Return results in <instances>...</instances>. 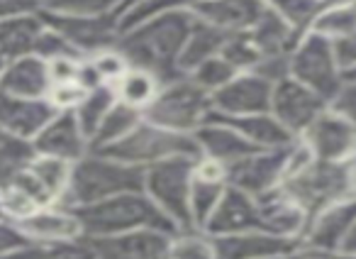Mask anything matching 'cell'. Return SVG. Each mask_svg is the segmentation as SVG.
Listing matches in <instances>:
<instances>
[{
	"mask_svg": "<svg viewBox=\"0 0 356 259\" xmlns=\"http://www.w3.org/2000/svg\"><path fill=\"white\" fill-rule=\"evenodd\" d=\"M191 27H193V13H163L124 30L115 47L129 66L149 71L159 81V86H166L186 76L178 69V59Z\"/></svg>",
	"mask_w": 356,
	"mask_h": 259,
	"instance_id": "6da1fadb",
	"label": "cell"
},
{
	"mask_svg": "<svg viewBox=\"0 0 356 259\" xmlns=\"http://www.w3.org/2000/svg\"><path fill=\"white\" fill-rule=\"evenodd\" d=\"M74 215L79 218L83 237H105V235L132 233V230H161V233H178V228L152 203L144 191H127V194L110 196L98 203L79 205Z\"/></svg>",
	"mask_w": 356,
	"mask_h": 259,
	"instance_id": "7a4b0ae2",
	"label": "cell"
},
{
	"mask_svg": "<svg viewBox=\"0 0 356 259\" xmlns=\"http://www.w3.org/2000/svg\"><path fill=\"white\" fill-rule=\"evenodd\" d=\"M142 186L144 169L122 164L98 152H88L71 164V179L59 205L79 208V205L98 203L110 196L127 194V191H142Z\"/></svg>",
	"mask_w": 356,
	"mask_h": 259,
	"instance_id": "3957f363",
	"label": "cell"
},
{
	"mask_svg": "<svg viewBox=\"0 0 356 259\" xmlns=\"http://www.w3.org/2000/svg\"><path fill=\"white\" fill-rule=\"evenodd\" d=\"M283 191L305 210V215L320 213L327 205L356 196L354 162H317L312 159L298 174L283 181Z\"/></svg>",
	"mask_w": 356,
	"mask_h": 259,
	"instance_id": "277c9868",
	"label": "cell"
},
{
	"mask_svg": "<svg viewBox=\"0 0 356 259\" xmlns=\"http://www.w3.org/2000/svg\"><path fill=\"white\" fill-rule=\"evenodd\" d=\"M98 155L118 159V162H122V164L147 169V166L159 164V162H163V159H171V157H191V159H198L200 150L193 135H184V132H173V130L159 127V125L142 118V123H139L129 135H124L122 140L115 142V145L98 150Z\"/></svg>",
	"mask_w": 356,
	"mask_h": 259,
	"instance_id": "5b68a950",
	"label": "cell"
},
{
	"mask_svg": "<svg viewBox=\"0 0 356 259\" xmlns=\"http://www.w3.org/2000/svg\"><path fill=\"white\" fill-rule=\"evenodd\" d=\"M213 113V95L188 76L161 86L156 98L142 110V118L159 127L193 135Z\"/></svg>",
	"mask_w": 356,
	"mask_h": 259,
	"instance_id": "8992f818",
	"label": "cell"
},
{
	"mask_svg": "<svg viewBox=\"0 0 356 259\" xmlns=\"http://www.w3.org/2000/svg\"><path fill=\"white\" fill-rule=\"evenodd\" d=\"M195 159L171 157L144 169L142 191L152 203L176 225L178 230H191V184H193Z\"/></svg>",
	"mask_w": 356,
	"mask_h": 259,
	"instance_id": "52a82bcc",
	"label": "cell"
},
{
	"mask_svg": "<svg viewBox=\"0 0 356 259\" xmlns=\"http://www.w3.org/2000/svg\"><path fill=\"white\" fill-rule=\"evenodd\" d=\"M291 79L330 103L344 84V74L337 66L332 42L317 32H305L291 52Z\"/></svg>",
	"mask_w": 356,
	"mask_h": 259,
	"instance_id": "ba28073f",
	"label": "cell"
},
{
	"mask_svg": "<svg viewBox=\"0 0 356 259\" xmlns=\"http://www.w3.org/2000/svg\"><path fill=\"white\" fill-rule=\"evenodd\" d=\"M40 17L49 30L59 32L83 59L118 45V15H61V13L40 10Z\"/></svg>",
	"mask_w": 356,
	"mask_h": 259,
	"instance_id": "9c48e42d",
	"label": "cell"
},
{
	"mask_svg": "<svg viewBox=\"0 0 356 259\" xmlns=\"http://www.w3.org/2000/svg\"><path fill=\"white\" fill-rule=\"evenodd\" d=\"M288 147L291 145L278 147V150H257L244 159L225 166L227 186H234V189L244 191L254 198L278 189L286 179Z\"/></svg>",
	"mask_w": 356,
	"mask_h": 259,
	"instance_id": "30bf717a",
	"label": "cell"
},
{
	"mask_svg": "<svg viewBox=\"0 0 356 259\" xmlns=\"http://www.w3.org/2000/svg\"><path fill=\"white\" fill-rule=\"evenodd\" d=\"M298 140L310 150L312 159L317 162L356 159V127L330 108L322 110Z\"/></svg>",
	"mask_w": 356,
	"mask_h": 259,
	"instance_id": "8fae6325",
	"label": "cell"
},
{
	"mask_svg": "<svg viewBox=\"0 0 356 259\" xmlns=\"http://www.w3.org/2000/svg\"><path fill=\"white\" fill-rule=\"evenodd\" d=\"M327 108V103L310 88L293 81L291 76L278 81L271 93V110L268 113L291 132L293 137H300L310 123Z\"/></svg>",
	"mask_w": 356,
	"mask_h": 259,
	"instance_id": "7c38bea8",
	"label": "cell"
},
{
	"mask_svg": "<svg viewBox=\"0 0 356 259\" xmlns=\"http://www.w3.org/2000/svg\"><path fill=\"white\" fill-rule=\"evenodd\" d=\"M273 86L257 76L254 71H242L229 84L213 93V113L222 118H237V115L268 113L271 110Z\"/></svg>",
	"mask_w": 356,
	"mask_h": 259,
	"instance_id": "4fadbf2b",
	"label": "cell"
},
{
	"mask_svg": "<svg viewBox=\"0 0 356 259\" xmlns=\"http://www.w3.org/2000/svg\"><path fill=\"white\" fill-rule=\"evenodd\" d=\"M354 223H356V196L354 198L339 201L334 205H327L320 213L310 215L300 242L334 257L341 249V244H344L346 235L351 233Z\"/></svg>",
	"mask_w": 356,
	"mask_h": 259,
	"instance_id": "5bb4252c",
	"label": "cell"
},
{
	"mask_svg": "<svg viewBox=\"0 0 356 259\" xmlns=\"http://www.w3.org/2000/svg\"><path fill=\"white\" fill-rule=\"evenodd\" d=\"M88 240L98 252V259H168L171 244V235L152 228Z\"/></svg>",
	"mask_w": 356,
	"mask_h": 259,
	"instance_id": "9a60e30c",
	"label": "cell"
},
{
	"mask_svg": "<svg viewBox=\"0 0 356 259\" xmlns=\"http://www.w3.org/2000/svg\"><path fill=\"white\" fill-rule=\"evenodd\" d=\"M32 145H35L37 155L56 157L69 164L88 155V137L83 135L74 110H59L40 130V135L32 140Z\"/></svg>",
	"mask_w": 356,
	"mask_h": 259,
	"instance_id": "2e32d148",
	"label": "cell"
},
{
	"mask_svg": "<svg viewBox=\"0 0 356 259\" xmlns=\"http://www.w3.org/2000/svg\"><path fill=\"white\" fill-rule=\"evenodd\" d=\"M213 240L218 259H281L300 244V240L278 237L261 230H247L234 235H218Z\"/></svg>",
	"mask_w": 356,
	"mask_h": 259,
	"instance_id": "e0dca14e",
	"label": "cell"
},
{
	"mask_svg": "<svg viewBox=\"0 0 356 259\" xmlns=\"http://www.w3.org/2000/svg\"><path fill=\"white\" fill-rule=\"evenodd\" d=\"M59 110L47 98H17L0 91V132L3 135L35 140L40 130Z\"/></svg>",
	"mask_w": 356,
	"mask_h": 259,
	"instance_id": "ac0fdd59",
	"label": "cell"
},
{
	"mask_svg": "<svg viewBox=\"0 0 356 259\" xmlns=\"http://www.w3.org/2000/svg\"><path fill=\"white\" fill-rule=\"evenodd\" d=\"M257 208H259V230L261 233H271L288 240H300L302 233H305V225H307L305 210L283 191V186L268 191V194L257 196Z\"/></svg>",
	"mask_w": 356,
	"mask_h": 259,
	"instance_id": "d6986e66",
	"label": "cell"
},
{
	"mask_svg": "<svg viewBox=\"0 0 356 259\" xmlns=\"http://www.w3.org/2000/svg\"><path fill=\"white\" fill-rule=\"evenodd\" d=\"M193 137H195V142H198L200 157L218 162V164H222V166L234 164V162L244 159L247 155L259 150L252 142L244 140L232 125L215 118L213 113H210V118L195 130Z\"/></svg>",
	"mask_w": 356,
	"mask_h": 259,
	"instance_id": "ffe728a7",
	"label": "cell"
},
{
	"mask_svg": "<svg viewBox=\"0 0 356 259\" xmlns=\"http://www.w3.org/2000/svg\"><path fill=\"white\" fill-rule=\"evenodd\" d=\"M247 230H259V208L257 198L244 191L227 186L220 198L218 208L203 225V233L210 237L218 235H234V233H247Z\"/></svg>",
	"mask_w": 356,
	"mask_h": 259,
	"instance_id": "44dd1931",
	"label": "cell"
},
{
	"mask_svg": "<svg viewBox=\"0 0 356 259\" xmlns=\"http://www.w3.org/2000/svg\"><path fill=\"white\" fill-rule=\"evenodd\" d=\"M22 230L27 240L32 244H56V242H69V240L83 237L79 218L74 215V210L64 208V205H49V208H40L37 213H32L30 218L15 223Z\"/></svg>",
	"mask_w": 356,
	"mask_h": 259,
	"instance_id": "7402d4cb",
	"label": "cell"
},
{
	"mask_svg": "<svg viewBox=\"0 0 356 259\" xmlns=\"http://www.w3.org/2000/svg\"><path fill=\"white\" fill-rule=\"evenodd\" d=\"M227 181H225V166L213 159L198 157L193 169V184H191V223L195 230H203L213 210L222 198Z\"/></svg>",
	"mask_w": 356,
	"mask_h": 259,
	"instance_id": "603a6c76",
	"label": "cell"
},
{
	"mask_svg": "<svg viewBox=\"0 0 356 259\" xmlns=\"http://www.w3.org/2000/svg\"><path fill=\"white\" fill-rule=\"evenodd\" d=\"M264 8V0H203L191 13L198 20L222 30L225 35H239L252 30Z\"/></svg>",
	"mask_w": 356,
	"mask_h": 259,
	"instance_id": "cb8c5ba5",
	"label": "cell"
},
{
	"mask_svg": "<svg viewBox=\"0 0 356 259\" xmlns=\"http://www.w3.org/2000/svg\"><path fill=\"white\" fill-rule=\"evenodd\" d=\"M51 88L47 61L37 54H27L6 64L0 76V91L17 98H47Z\"/></svg>",
	"mask_w": 356,
	"mask_h": 259,
	"instance_id": "d4e9b609",
	"label": "cell"
},
{
	"mask_svg": "<svg viewBox=\"0 0 356 259\" xmlns=\"http://www.w3.org/2000/svg\"><path fill=\"white\" fill-rule=\"evenodd\" d=\"M42 32H44V22L40 17V10L0 20V59L13 61L32 54Z\"/></svg>",
	"mask_w": 356,
	"mask_h": 259,
	"instance_id": "484cf974",
	"label": "cell"
},
{
	"mask_svg": "<svg viewBox=\"0 0 356 259\" xmlns=\"http://www.w3.org/2000/svg\"><path fill=\"white\" fill-rule=\"evenodd\" d=\"M213 115L225 120L227 125H232L244 140L252 142L259 150H278V147H286L293 140H298L271 113H252V115H237V118H222L218 113Z\"/></svg>",
	"mask_w": 356,
	"mask_h": 259,
	"instance_id": "4316f807",
	"label": "cell"
},
{
	"mask_svg": "<svg viewBox=\"0 0 356 259\" xmlns=\"http://www.w3.org/2000/svg\"><path fill=\"white\" fill-rule=\"evenodd\" d=\"M247 37L252 40V45L257 47L261 56L288 54V52H293L296 42L300 40V35L268 6L264 8V13L252 25V30L247 32Z\"/></svg>",
	"mask_w": 356,
	"mask_h": 259,
	"instance_id": "83f0119b",
	"label": "cell"
},
{
	"mask_svg": "<svg viewBox=\"0 0 356 259\" xmlns=\"http://www.w3.org/2000/svg\"><path fill=\"white\" fill-rule=\"evenodd\" d=\"M227 37L229 35H225L222 30H218V27L193 17V27H191V32H188V40H186V45H184V52H181L178 69L188 76L191 71H193L198 64H203L205 59L220 54V49H222Z\"/></svg>",
	"mask_w": 356,
	"mask_h": 259,
	"instance_id": "f1b7e54d",
	"label": "cell"
},
{
	"mask_svg": "<svg viewBox=\"0 0 356 259\" xmlns=\"http://www.w3.org/2000/svg\"><path fill=\"white\" fill-rule=\"evenodd\" d=\"M142 123V110H134L124 103H115L113 110L103 118V123L98 125L95 135L88 142V152H98L103 147H110L115 142H120L124 135H129L137 125Z\"/></svg>",
	"mask_w": 356,
	"mask_h": 259,
	"instance_id": "f546056e",
	"label": "cell"
},
{
	"mask_svg": "<svg viewBox=\"0 0 356 259\" xmlns=\"http://www.w3.org/2000/svg\"><path fill=\"white\" fill-rule=\"evenodd\" d=\"M115 88V95H118L120 103L129 105L134 110H144L159 93V81L154 79L149 71L144 69H137V66H129L124 71V76L113 86Z\"/></svg>",
	"mask_w": 356,
	"mask_h": 259,
	"instance_id": "4dcf8cb0",
	"label": "cell"
},
{
	"mask_svg": "<svg viewBox=\"0 0 356 259\" xmlns=\"http://www.w3.org/2000/svg\"><path fill=\"white\" fill-rule=\"evenodd\" d=\"M35 157L37 150L32 145V140H22V137L13 135L0 137V189L10 184L25 169H30Z\"/></svg>",
	"mask_w": 356,
	"mask_h": 259,
	"instance_id": "1f68e13d",
	"label": "cell"
},
{
	"mask_svg": "<svg viewBox=\"0 0 356 259\" xmlns=\"http://www.w3.org/2000/svg\"><path fill=\"white\" fill-rule=\"evenodd\" d=\"M118 103V95H115V88L108 84L103 86H95V88H90L88 93H86V98L81 100V105L74 110L76 113V120H79L81 130H83V135L90 137L95 135V130H98V125L103 123L105 115L113 110V105Z\"/></svg>",
	"mask_w": 356,
	"mask_h": 259,
	"instance_id": "d6a6232c",
	"label": "cell"
},
{
	"mask_svg": "<svg viewBox=\"0 0 356 259\" xmlns=\"http://www.w3.org/2000/svg\"><path fill=\"white\" fill-rule=\"evenodd\" d=\"M30 171H32V176L40 181L42 189L49 194V198L59 205L61 198H64V194H66L69 179H71V164L69 162L56 159V157L37 155L35 162L30 164Z\"/></svg>",
	"mask_w": 356,
	"mask_h": 259,
	"instance_id": "836d02e7",
	"label": "cell"
},
{
	"mask_svg": "<svg viewBox=\"0 0 356 259\" xmlns=\"http://www.w3.org/2000/svg\"><path fill=\"white\" fill-rule=\"evenodd\" d=\"M356 30V6H330L322 8L320 15L315 17L310 32H317L325 40L334 42L339 37L349 35Z\"/></svg>",
	"mask_w": 356,
	"mask_h": 259,
	"instance_id": "e575fe53",
	"label": "cell"
},
{
	"mask_svg": "<svg viewBox=\"0 0 356 259\" xmlns=\"http://www.w3.org/2000/svg\"><path fill=\"white\" fill-rule=\"evenodd\" d=\"M264 3L273 13H278L300 37L305 32H310L312 22H315V17L322 10L320 0H264Z\"/></svg>",
	"mask_w": 356,
	"mask_h": 259,
	"instance_id": "d590c367",
	"label": "cell"
},
{
	"mask_svg": "<svg viewBox=\"0 0 356 259\" xmlns=\"http://www.w3.org/2000/svg\"><path fill=\"white\" fill-rule=\"evenodd\" d=\"M168 259H218L210 235L203 230H178L171 235L168 244Z\"/></svg>",
	"mask_w": 356,
	"mask_h": 259,
	"instance_id": "8d00e7d4",
	"label": "cell"
},
{
	"mask_svg": "<svg viewBox=\"0 0 356 259\" xmlns=\"http://www.w3.org/2000/svg\"><path fill=\"white\" fill-rule=\"evenodd\" d=\"M129 0H37L40 10L61 13V15H105L115 13L120 15Z\"/></svg>",
	"mask_w": 356,
	"mask_h": 259,
	"instance_id": "74e56055",
	"label": "cell"
},
{
	"mask_svg": "<svg viewBox=\"0 0 356 259\" xmlns=\"http://www.w3.org/2000/svg\"><path fill=\"white\" fill-rule=\"evenodd\" d=\"M234 76H237V71H234L222 56L215 54V56H210V59H205L203 64L195 66V69L188 74V79L195 81L200 88H205L210 95H213L215 91H220L225 84H229Z\"/></svg>",
	"mask_w": 356,
	"mask_h": 259,
	"instance_id": "f35d334b",
	"label": "cell"
},
{
	"mask_svg": "<svg viewBox=\"0 0 356 259\" xmlns=\"http://www.w3.org/2000/svg\"><path fill=\"white\" fill-rule=\"evenodd\" d=\"M220 56H222V59L227 61L237 74H242V71H252L254 66L259 64V59H261V54H259V49L252 45V40L247 37V32L229 35L227 40H225L222 49H220Z\"/></svg>",
	"mask_w": 356,
	"mask_h": 259,
	"instance_id": "ab89813d",
	"label": "cell"
},
{
	"mask_svg": "<svg viewBox=\"0 0 356 259\" xmlns=\"http://www.w3.org/2000/svg\"><path fill=\"white\" fill-rule=\"evenodd\" d=\"M90 66L95 69L98 74L100 84H108V86H115L120 79L124 76V71L129 69L127 59L118 52V47H110V49H103L98 54L88 56Z\"/></svg>",
	"mask_w": 356,
	"mask_h": 259,
	"instance_id": "60d3db41",
	"label": "cell"
},
{
	"mask_svg": "<svg viewBox=\"0 0 356 259\" xmlns=\"http://www.w3.org/2000/svg\"><path fill=\"white\" fill-rule=\"evenodd\" d=\"M42 259H98V252L88 237H79L42 247Z\"/></svg>",
	"mask_w": 356,
	"mask_h": 259,
	"instance_id": "b9f144b4",
	"label": "cell"
},
{
	"mask_svg": "<svg viewBox=\"0 0 356 259\" xmlns=\"http://www.w3.org/2000/svg\"><path fill=\"white\" fill-rule=\"evenodd\" d=\"M88 91L79 84V81H66V84H51L47 100L54 105L56 110H76L81 100L86 98Z\"/></svg>",
	"mask_w": 356,
	"mask_h": 259,
	"instance_id": "7bdbcfd3",
	"label": "cell"
},
{
	"mask_svg": "<svg viewBox=\"0 0 356 259\" xmlns=\"http://www.w3.org/2000/svg\"><path fill=\"white\" fill-rule=\"evenodd\" d=\"M327 108L334 110L337 115L349 120V123L356 127V79H344L341 88L337 91L334 98L327 103Z\"/></svg>",
	"mask_w": 356,
	"mask_h": 259,
	"instance_id": "ee69618b",
	"label": "cell"
},
{
	"mask_svg": "<svg viewBox=\"0 0 356 259\" xmlns=\"http://www.w3.org/2000/svg\"><path fill=\"white\" fill-rule=\"evenodd\" d=\"M332 52H334L337 66L341 69V74H351L356 69V30L332 42Z\"/></svg>",
	"mask_w": 356,
	"mask_h": 259,
	"instance_id": "f6af8a7d",
	"label": "cell"
},
{
	"mask_svg": "<svg viewBox=\"0 0 356 259\" xmlns=\"http://www.w3.org/2000/svg\"><path fill=\"white\" fill-rule=\"evenodd\" d=\"M81 61H83V59H76V56H59V59L47 61L51 84H66V81L79 79Z\"/></svg>",
	"mask_w": 356,
	"mask_h": 259,
	"instance_id": "bcb514c9",
	"label": "cell"
},
{
	"mask_svg": "<svg viewBox=\"0 0 356 259\" xmlns=\"http://www.w3.org/2000/svg\"><path fill=\"white\" fill-rule=\"evenodd\" d=\"M25 244H32V242L22 235V230L17 228L15 223H10V220L0 218V254H6L17 247H25Z\"/></svg>",
	"mask_w": 356,
	"mask_h": 259,
	"instance_id": "7dc6e473",
	"label": "cell"
},
{
	"mask_svg": "<svg viewBox=\"0 0 356 259\" xmlns=\"http://www.w3.org/2000/svg\"><path fill=\"white\" fill-rule=\"evenodd\" d=\"M37 10H40L37 0H0V20L25 15V13H37Z\"/></svg>",
	"mask_w": 356,
	"mask_h": 259,
	"instance_id": "c3c4849f",
	"label": "cell"
},
{
	"mask_svg": "<svg viewBox=\"0 0 356 259\" xmlns=\"http://www.w3.org/2000/svg\"><path fill=\"white\" fill-rule=\"evenodd\" d=\"M0 259H42V247L40 244H25V247H17L6 254H0Z\"/></svg>",
	"mask_w": 356,
	"mask_h": 259,
	"instance_id": "681fc988",
	"label": "cell"
},
{
	"mask_svg": "<svg viewBox=\"0 0 356 259\" xmlns=\"http://www.w3.org/2000/svg\"><path fill=\"white\" fill-rule=\"evenodd\" d=\"M283 259H332V257H330V254H325V252H320V249L307 247V244L300 242L291 254H286Z\"/></svg>",
	"mask_w": 356,
	"mask_h": 259,
	"instance_id": "f907efd6",
	"label": "cell"
},
{
	"mask_svg": "<svg viewBox=\"0 0 356 259\" xmlns=\"http://www.w3.org/2000/svg\"><path fill=\"white\" fill-rule=\"evenodd\" d=\"M339 252H346V254H356V223H354V228H351V233L346 235V240H344V244H341V249ZM337 252V254H339Z\"/></svg>",
	"mask_w": 356,
	"mask_h": 259,
	"instance_id": "816d5d0a",
	"label": "cell"
},
{
	"mask_svg": "<svg viewBox=\"0 0 356 259\" xmlns=\"http://www.w3.org/2000/svg\"><path fill=\"white\" fill-rule=\"evenodd\" d=\"M322 8H330V6H356V0H320Z\"/></svg>",
	"mask_w": 356,
	"mask_h": 259,
	"instance_id": "f5cc1de1",
	"label": "cell"
},
{
	"mask_svg": "<svg viewBox=\"0 0 356 259\" xmlns=\"http://www.w3.org/2000/svg\"><path fill=\"white\" fill-rule=\"evenodd\" d=\"M332 259H356V254H346V252H339V254H334Z\"/></svg>",
	"mask_w": 356,
	"mask_h": 259,
	"instance_id": "db71d44e",
	"label": "cell"
},
{
	"mask_svg": "<svg viewBox=\"0 0 356 259\" xmlns=\"http://www.w3.org/2000/svg\"><path fill=\"white\" fill-rule=\"evenodd\" d=\"M6 64H8V61H3V59H0V76H3V69H6Z\"/></svg>",
	"mask_w": 356,
	"mask_h": 259,
	"instance_id": "11a10c76",
	"label": "cell"
},
{
	"mask_svg": "<svg viewBox=\"0 0 356 259\" xmlns=\"http://www.w3.org/2000/svg\"><path fill=\"white\" fill-rule=\"evenodd\" d=\"M344 79H356V69H354V71H351V74H346V76H344Z\"/></svg>",
	"mask_w": 356,
	"mask_h": 259,
	"instance_id": "9f6ffc18",
	"label": "cell"
},
{
	"mask_svg": "<svg viewBox=\"0 0 356 259\" xmlns=\"http://www.w3.org/2000/svg\"><path fill=\"white\" fill-rule=\"evenodd\" d=\"M0 218H6V215H3V205H0Z\"/></svg>",
	"mask_w": 356,
	"mask_h": 259,
	"instance_id": "6f0895ef",
	"label": "cell"
},
{
	"mask_svg": "<svg viewBox=\"0 0 356 259\" xmlns=\"http://www.w3.org/2000/svg\"><path fill=\"white\" fill-rule=\"evenodd\" d=\"M354 166H356V159H354Z\"/></svg>",
	"mask_w": 356,
	"mask_h": 259,
	"instance_id": "680465c9",
	"label": "cell"
},
{
	"mask_svg": "<svg viewBox=\"0 0 356 259\" xmlns=\"http://www.w3.org/2000/svg\"><path fill=\"white\" fill-rule=\"evenodd\" d=\"M0 137H3V132H0Z\"/></svg>",
	"mask_w": 356,
	"mask_h": 259,
	"instance_id": "91938a15",
	"label": "cell"
},
{
	"mask_svg": "<svg viewBox=\"0 0 356 259\" xmlns=\"http://www.w3.org/2000/svg\"><path fill=\"white\" fill-rule=\"evenodd\" d=\"M281 259H283V257H281Z\"/></svg>",
	"mask_w": 356,
	"mask_h": 259,
	"instance_id": "94428289",
	"label": "cell"
}]
</instances>
